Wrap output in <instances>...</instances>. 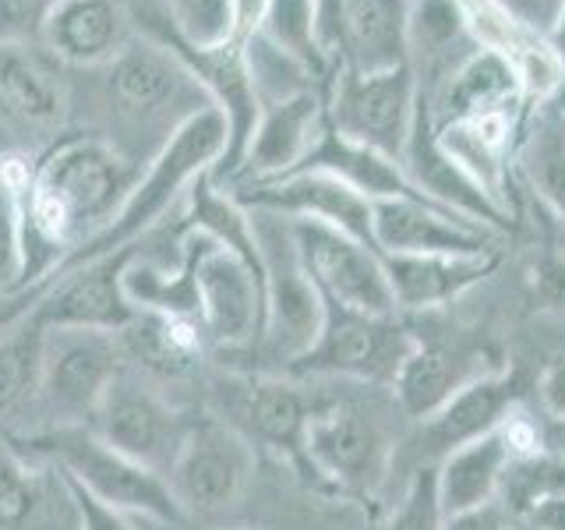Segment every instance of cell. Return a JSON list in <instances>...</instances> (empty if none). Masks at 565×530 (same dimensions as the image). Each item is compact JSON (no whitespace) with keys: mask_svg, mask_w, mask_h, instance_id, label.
<instances>
[{"mask_svg":"<svg viewBox=\"0 0 565 530\" xmlns=\"http://www.w3.org/2000/svg\"><path fill=\"white\" fill-rule=\"evenodd\" d=\"M516 159L530 191L565 223V124L552 99L530 106Z\"/></svg>","mask_w":565,"mask_h":530,"instance_id":"obj_29","label":"cell"},{"mask_svg":"<svg viewBox=\"0 0 565 530\" xmlns=\"http://www.w3.org/2000/svg\"><path fill=\"white\" fill-rule=\"evenodd\" d=\"M417 0H343L340 71L375 75L411 64V18Z\"/></svg>","mask_w":565,"mask_h":530,"instance_id":"obj_24","label":"cell"},{"mask_svg":"<svg viewBox=\"0 0 565 530\" xmlns=\"http://www.w3.org/2000/svg\"><path fill=\"white\" fill-rule=\"evenodd\" d=\"M526 393H530L526 368L516 361H505L484 371V375L470 379L467 385H459L441 411H435L428 421H417V438H414V449L420 459L417 467H435L452 449L499 432L502 421L516 406H523Z\"/></svg>","mask_w":565,"mask_h":530,"instance_id":"obj_15","label":"cell"},{"mask_svg":"<svg viewBox=\"0 0 565 530\" xmlns=\"http://www.w3.org/2000/svg\"><path fill=\"white\" fill-rule=\"evenodd\" d=\"M396 311H435L494 276L502 252L473 255H382Z\"/></svg>","mask_w":565,"mask_h":530,"instance_id":"obj_23","label":"cell"},{"mask_svg":"<svg viewBox=\"0 0 565 530\" xmlns=\"http://www.w3.org/2000/svg\"><path fill=\"white\" fill-rule=\"evenodd\" d=\"M534 393H537L547 417H565V358H555L552 364H544V371L534 382Z\"/></svg>","mask_w":565,"mask_h":530,"instance_id":"obj_42","label":"cell"},{"mask_svg":"<svg viewBox=\"0 0 565 530\" xmlns=\"http://www.w3.org/2000/svg\"><path fill=\"white\" fill-rule=\"evenodd\" d=\"M226 191L252 212H273V216H287V220L322 223L367 247H375V237H371V202L329 173L300 170V173L276 177V181L230 184Z\"/></svg>","mask_w":565,"mask_h":530,"instance_id":"obj_17","label":"cell"},{"mask_svg":"<svg viewBox=\"0 0 565 530\" xmlns=\"http://www.w3.org/2000/svg\"><path fill=\"white\" fill-rule=\"evenodd\" d=\"M491 4H499L502 11H509L512 18H520V22H526L530 29L552 35L565 0H491Z\"/></svg>","mask_w":565,"mask_h":530,"instance_id":"obj_40","label":"cell"},{"mask_svg":"<svg viewBox=\"0 0 565 530\" xmlns=\"http://www.w3.org/2000/svg\"><path fill=\"white\" fill-rule=\"evenodd\" d=\"M0 96L32 124H57L64 117V85L43 61V46L0 50Z\"/></svg>","mask_w":565,"mask_h":530,"instance_id":"obj_30","label":"cell"},{"mask_svg":"<svg viewBox=\"0 0 565 530\" xmlns=\"http://www.w3.org/2000/svg\"><path fill=\"white\" fill-rule=\"evenodd\" d=\"M520 523L509 517L502 509V502H488V506H477L467 512H452L441 523V530H516Z\"/></svg>","mask_w":565,"mask_h":530,"instance_id":"obj_41","label":"cell"},{"mask_svg":"<svg viewBox=\"0 0 565 530\" xmlns=\"http://www.w3.org/2000/svg\"><path fill=\"white\" fill-rule=\"evenodd\" d=\"M46 329L22 315L11 329L0 332V421L11 417L18 406L40 396Z\"/></svg>","mask_w":565,"mask_h":530,"instance_id":"obj_31","label":"cell"},{"mask_svg":"<svg viewBox=\"0 0 565 530\" xmlns=\"http://www.w3.org/2000/svg\"><path fill=\"white\" fill-rule=\"evenodd\" d=\"M509 449L499 432H491L477 442L452 449L446 459H438V502L446 509V517L452 512H467L477 506L499 502L502 474L509 467Z\"/></svg>","mask_w":565,"mask_h":530,"instance_id":"obj_28","label":"cell"},{"mask_svg":"<svg viewBox=\"0 0 565 530\" xmlns=\"http://www.w3.org/2000/svg\"><path fill=\"white\" fill-rule=\"evenodd\" d=\"M191 421V414L177 411L167 396H159L152 385L141 382V375L128 364L117 375V382L106 389L88 428L106 446H114L117 453L135 459V464L149 467L152 474L167 477L173 456L184 446Z\"/></svg>","mask_w":565,"mask_h":530,"instance_id":"obj_11","label":"cell"},{"mask_svg":"<svg viewBox=\"0 0 565 530\" xmlns=\"http://www.w3.org/2000/svg\"><path fill=\"white\" fill-rule=\"evenodd\" d=\"M252 216L265 269V326L255 343V358L282 371L318 340L326 300L300 262L290 220L273 212H252Z\"/></svg>","mask_w":565,"mask_h":530,"instance_id":"obj_5","label":"cell"},{"mask_svg":"<svg viewBox=\"0 0 565 530\" xmlns=\"http://www.w3.org/2000/svg\"><path fill=\"white\" fill-rule=\"evenodd\" d=\"M420 103V82L411 64L375 75L335 71L326 93L329 128L367 149H379L403 163V149L411 141L414 117Z\"/></svg>","mask_w":565,"mask_h":530,"instance_id":"obj_9","label":"cell"},{"mask_svg":"<svg viewBox=\"0 0 565 530\" xmlns=\"http://www.w3.org/2000/svg\"><path fill=\"white\" fill-rule=\"evenodd\" d=\"M371 237L379 255H473L494 252V230L424 199L371 202Z\"/></svg>","mask_w":565,"mask_h":530,"instance_id":"obj_18","label":"cell"},{"mask_svg":"<svg viewBox=\"0 0 565 530\" xmlns=\"http://www.w3.org/2000/svg\"><path fill=\"white\" fill-rule=\"evenodd\" d=\"M499 364H505V358H494L484 343L452 347L446 340H431V336L417 332L414 350L406 353V361L399 364L388 389H393V400L406 417L428 421L435 411L446 406V400L459 385H467L470 379L484 375V371Z\"/></svg>","mask_w":565,"mask_h":530,"instance_id":"obj_22","label":"cell"},{"mask_svg":"<svg viewBox=\"0 0 565 530\" xmlns=\"http://www.w3.org/2000/svg\"><path fill=\"white\" fill-rule=\"evenodd\" d=\"M552 103H555V106H558V117H562V124H565V85H562V88H558V96H555V99H552Z\"/></svg>","mask_w":565,"mask_h":530,"instance_id":"obj_48","label":"cell"},{"mask_svg":"<svg viewBox=\"0 0 565 530\" xmlns=\"http://www.w3.org/2000/svg\"><path fill=\"white\" fill-rule=\"evenodd\" d=\"M106 85L117 110L141 124L167 117L170 106H184L188 114L209 106V96L188 75V67L149 35L131 40L106 64Z\"/></svg>","mask_w":565,"mask_h":530,"instance_id":"obj_19","label":"cell"},{"mask_svg":"<svg viewBox=\"0 0 565 530\" xmlns=\"http://www.w3.org/2000/svg\"><path fill=\"white\" fill-rule=\"evenodd\" d=\"M61 0H0V50L40 46L50 14Z\"/></svg>","mask_w":565,"mask_h":530,"instance_id":"obj_36","label":"cell"},{"mask_svg":"<svg viewBox=\"0 0 565 530\" xmlns=\"http://www.w3.org/2000/svg\"><path fill=\"white\" fill-rule=\"evenodd\" d=\"M541 446L565 464V417H541Z\"/></svg>","mask_w":565,"mask_h":530,"instance_id":"obj_46","label":"cell"},{"mask_svg":"<svg viewBox=\"0 0 565 530\" xmlns=\"http://www.w3.org/2000/svg\"><path fill=\"white\" fill-rule=\"evenodd\" d=\"M290 230L300 262H305L326 305H340L364 315H399L393 290H388L382 255L375 247L308 220H290Z\"/></svg>","mask_w":565,"mask_h":530,"instance_id":"obj_14","label":"cell"},{"mask_svg":"<svg viewBox=\"0 0 565 530\" xmlns=\"http://www.w3.org/2000/svg\"><path fill=\"white\" fill-rule=\"evenodd\" d=\"M199 252H194V294H199V326L209 347L230 353L255 350L265 326V279L226 252L216 241H209L199 230Z\"/></svg>","mask_w":565,"mask_h":530,"instance_id":"obj_12","label":"cell"},{"mask_svg":"<svg viewBox=\"0 0 565 530\" xmlns=\"http://www.w3.org/2000/svg\"><path fill=\"white\" fill-rule=\"evenodd\" d=\"M135 255V244L124 252L82 262L75 269L46 279L32 290V300L22 315H29L43 329H96L120 332L138 315L124 294V269Z\"/></svg>","mask_w":565,"mask_h":530,"instance_id":"obj_13","label":"cell"},{"mask_svg":"<svg viewBox=\"0 0 565 530\" xmlns=\"http://www.w3.org/2000/svg\"><path fill=\"white\" fill-rule=\"evenodd\" d=\"M300 170L329 173L358 194H364L367 202H382V199H424V202H431L428 194L411 181V173L403 170L399 159L385 156L379 149H367V146H361V141H350L340 131H332L329 124H326V131L318 135L308 159L294 173H300Z\"/></svg>","mask_w":565,"mask_h":530,"instance_id":"obj_26","label":"cell"},{"mask_svg":"<svg viewBox=\"0 0 565 530\" xmlns=\"http://www.w3.org/2000/svg\"><path fill=\"white\" fill-rule=\"evenodd\" d=\"M0 530H82L67 474L14 442H0Z\"/></svg>","mask_w":565,"mask_h":530,"instance_id":"obj_21","label":"cell"},{"mask_svg":"<svg viewBox=\"0 0 565 530\" xmlns=\"http://www.w3.org/2000/svg\"><path fill=\"white\" fill-rule=\"evenodd\" d=\"M156 530H199V527H194V523H188V527H159V523H152Z\"/></svg>","mask_w":565,"mask_h":530,"instance_id":"obj_49","label":"cell"},{"mask_svg":"<svg viewBox=\"0 0 565 530\" xmlns=\"http://www.w3.org/2000/svg\"><path fill=\"white\" fill-rule=\"evenodd\" d=\"M340 8L343 0H318V43L335 71H340Z\"/></svg>","mask_w":565,"mask_h":530,"instance_id":"obj_43","label":"cell"},{"mask_svg":"<svg viewBox=\"0 0 565 530\" xmlns=\"http://www.w3.org/2000/svg\"><path fill=\"white\" fill-rule=\"evenodd\" d=\"M552 43H555V50L565 57V4H562V14H558V22H555V29H552Z\"/></svg>","mask_w":565,"mask_h":530,"instance_id":"obj_47","label":"cell"},{"mask_svg":"<svg viewBox=\"0 0 565 530\" xmlns=\"http://www.w3.org/2000/svg\"><path fill=\"white\" fill-rule=\"evenodd\" d=\"M326 396H315L300 389L290 375H273V371H258V375H241L230 382V403L226 411L234 417H223L226 424L258 446L273 449L308 481V456L305 438L308 424Z\"/></svg>","mask_w":565,"mask_h":530,"instance_id":"obj_16","label":"cell"},{"mask_svg":"<svg viewBox=\"0 0 565 530\" xmlns=\"http://www.w3.org/2000/svg\"><path fill=\"white\" fill-rule=\"evenodd\" d=\"M120 347L131 368L156 379H181L205 358L209 340L191 315L138 311L128 329H120Z\"/></svg>","mask_w":565,"mask_h":530,"instance_id":"obj_27","label":"cell"},{"mask_svg":"<svg viewBox=\"0 0 565 530\" xmlns=\"http://www.w3.org/2000/svg\"><path fill=\"white\" fill-rule=\"evenodd\" d=\"M138 25L152 43L170 50L173 57L188 67V75L199 82L209 103L223 110V117L230 124V141H226L220 167L212 170V181L230 184L241 170L247 141H252V135L258 128V117H262V99L255 88L252 64H247V43L234 40V35L223 43H212V46L188 43L181 32H173L167 11H149Z\"/></svg>","mask_w":565,"mask_h":530,"instance_id":"obj_6","label":"cell"},{"mask_svg":"<svg viewBox=\"0 0 565 530\" xmlns=\"http://www.w3.org/2000/svg\"><path fill=\"white\" fill-rule=\"evenodd\" d=\"M230 11H234V40L247 43L262 25L265 0H230Z\"/></svg>","mask_w":565,"mask_h":530,"instance_id":"obj_44","label":"cell"},{"mask_svg":"<svg viewBox=\"0 0 565 530\" xmlns=\"http://www.w3.org/2000/svg\"><path fill=\"white\" fill-rule=\"evenodd\" d=\"M446 523V509L438 502V474L435 467L411 470L399 502L388 509L382 530H441Z\"/></svg>","mask_w":565,"mask_h":530,"instance_id":"obj_34","label":"cell"},{"mask_svg":"<svg viewBox=\"0 0 565 530\" xmlns=\"http://www.w3.org/2000/svg\"><path fill=\"white\" fill-rule=\"evenodd\" d=\"M11 442L22 453L61 467L88 495H96L99 502L128 512L135 520H149L159 527H188V517L177 506L167 477L152 474L149 467L106 446L88 424H57V428Z\"/></svg>","mask_w":565,"mask_h":530,"instance_id":"obj_3","label":"cell"},{"mask_svg":"<svg viewBox=\"0 0 565 530\" xmlns=\"http://www.w3.org/2000/svg\"><path fill=\"white\" fill-rule=\"evenodd\" d=\"M22 276V230H18V202L0 191V290H14Z\"/></svg>","mask_w":565,"mask_h":530,"instance_id":"obj_37","label":"cell"},{"mask_svg":"<svg viewBox=\"0 0 565 530\" xmlns=\"http://www.w3.org/2000/svg\"><path fill=\"white\" fill-rule=\"evenodd\" d=\"M565 495V464L552 453H534V456H516L509 459L502 474L499 502L512 520L523 523L541 502Z\"/></svg>","mask_w":565,"mask_h":530,"instance_id":"obj_33","label":"cell"},{"mask_svg":"<svg viewBox=\"0 0 565 530\" xmlns=\"http://www.w3.org/2000/svg\"><path fill=\"white\" fill-rule=\"evenodd\" d=\"M252 477H255L252 442L223 417L199 414L191 421L181 453L173 456V464L167 470V485L188 523H194L234 509L244 499Z\"/></svg>","mask_w":565,"mask_h":530,"instance_id":"obj_8","label":"cell"},{"mask_svg":"<svg viewBox=\"0 0 565 530\" xmlns=\"http://www.w3.org/2000/svg\"><path fill=\"white\" fill-rule=\"evenodd\" d=\"M226 141H230V124L220 106L209 103L202 110H194L191 117H184L167 135L163 146L149 156L146 173L135 181L117 216L106 223L93 241H85L78 252H71L57 269L50 273V279L75 269L82 262L124 252V247H131L138 237H146L156 223L167 220V212L184 199L188 188L199 181V177L220 167Z\"/></svg>","mask_w":565,"mask_h":530,"instance_id":"obj_2","label":"cell"},{"mask_svg":"<svg viewBox=\"0 0 565 530\" xmlns=\"http://www.w3.org/2000/svg\"><path fill=\"white\" fill-rule=\"evenodd\" d=\"M167 18L173 32H181L188 43L212 46L234 35V11L230 0H167Z\"/></svg>","mask_w":565,"mask_h":530,"instance_id":"obj_35","label":"cell"},{"mask_svg":"<svg viewBox=\"0 0 565 530\" xmlns=\"http://www.w3.org/2000/svg\"><path fill=\"white\" fill-rule=\"evenodd\" d=\"M67 481H71V491H75V502H78V512H82V530H141V523L135 517L99 502L96 495H88L75 481V477H67Z\"/></svg>","mask_w":565,"mask_h":530,"instance_id":"obj_39","label":"cell"},{"mask_svg":"<svg viewBox=\"0 0 565 530\" xmlns=\"http://www.w3.org/2000/svg\"><path fill=\"white\" fill-rule=\"evenodd\" d=\"M396 438L388 435L382 417L367 414L358 403L326 396L305 438L308 481L318 491L367 502L396 470Z\"/></svg>","mask_w":565,"mask_h":530,"instance_id":"obj_4","label":"cell"},{"mask_svg":"<svg viewBox=\"0 0 565 530\" xmlns=\"http://www.w3.org/2000/svg\"><path fill=\"white\" fill-rule=\"evenodd\" d=\"M417 343V329L399 315H364L340 305H326L322 332L282 368L290 379H353L388 389L399 364Z\"/></svg>","mask_w":565,"mask_h":530,"instance_id":"obj_7","label":"cell"},{"mask_svg":"<svg viewBox=\"0 0 565 530\" xmlns=\"http://www.w3.org/2000/svg\"><path fill=\"white\" fill-rule=\"evenodd\" d=\"M124 368L128 358H124L120 332L46 329L40 400L57 424H88Z\"/></svg>","mask_w":565,"mask_h":530,"instance_id":"obj_10","label":"cell"},{"mask_svg":"<svg viewBox=\"0 0 565 530\" xmlns=\"http://www.w3.org/2000/svg\"><path fill=\"white\" fill-rule=\"evenodd\" d=\"M523 523L534 530H565V495H555V499L541 502Z\"/></svg>","mask_w":565,"mask_h":530,"instance_id":"obj_45","label":"cell"},{"mask_svg":"<svg viewBox=\"0 0 565 530\" xmlns=\"http://www.w3.org/2000/svg\"><path fill=\"white\" fill-rule=\"evenodd\" d=\"M141 167L99 135H64L32 163L18 199L22 276L14 290H35L57 265L93 241L131 194Z\"/></svg>","mask_w":565,"mask_h":530,"instance_id":"obj_1","label":"cell"},{"mask_svg":"<svg viewBox=\"0 0 565 530\" xmlns=\"http://www.w3.org/2000/svg\"><path fill=\"white\" fill-rule=\"evenodd\" d=\"M131 43L120 0H61L43 29V53L71 67H106Z\"/></svg>","mask_w":565,"mask_h":530,"instance_id":"obj_25","label":"cell"},{"mask_svg":"<svg viewBox=\"0 0 565 530\" xmlns=\"http://www.w3.org/2000/svg\"><path fill=\"white\" fill-rule=\"evenodd\" d=\"M326 93L329 88H308V93L265 103L258 128H255L252 141H247V152L241 159V170L230 184L276 181V177H287L305 163L308 152L315 149L318 135H322L329 124Z\"/></svg>","mask_w":565,"mask_h":530,"instance_id":"obj_20","label":"cell"},{"mask_svg":"<svg viewBox=\"0 0 565 530\" xmlns=\"http://www.w3.org/2000/svg\"><path fill=\"white\" fill-rule=\"evenodd\" d=\"M258 35L311 67L322 82L335 78V67L318 43V0H265Z\"/></svg>","mask_w":565,"mask_h":530,"instance_id":"obj_32","label":"cell"},{"mask_svg":"<svg viewBox=\"0 0 565 530\" xmlns=\"http://www.w3.org/2000/svg\"><path fill=\"white\" fill-rule=\"evenodd\" d=\"M138 523H141V530H156V527H152L149 520H138Z\"/></svg>","mask_w":565,"mask_h":530,"instance_id":"obj_50","label":"cell"},{"mask_svg":"<svg viewBox=\"0 0 565 530\" xmlns=\"http://www.w3.org/2000/svg\"><path fill=\"white\" fill-rule=\"evenodd\" d=\"M530 297L541 311H565V255L547 252L530 265Z\"/></svg>","mask_w":565,"mask_h":530,"instance_id":"obj_38","label":"cell"}]
</instances>
